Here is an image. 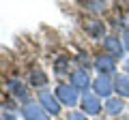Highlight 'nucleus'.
Segmentation results:
<instances>
[{
  "label": "nucleus",
  "mask_w": 129,
  "mask_h": 120,
  "mask_svg": "<svg viewBox=\"0 0 129 120\" xmlns=\"http://www.w3.org/2000/svg\"><path fill=\"white\" fill-rule=\"evenodd\" d=\"M47 82H50V77H47L41 69H30V73H28V84H30L32 88H43V86H47Z\"/></svg>",
  "instance_id": "nucleus-11"
},
{
  "label": "nucleus",
  "mask_w": 129,
  "mask_h": 120,
  "mask_svg": "<svg viewBox=\"0 0 129 120\" xmlns=\"http://www.w3.org/2000/svg\"><path fill=\"white\" fill-rule=\"evenodd\" d=\"M82 7L90 13H103L108 7V2H101V0H88V2H82Z\"/></svg>",
  "instance_id": "nucleus-15"
},
{
  "label": "nucleus",
  "mask_w": 129,
  "mask_h": 120,
  "mask_svg": "<svg viewBox=\"0 0 129 120\" xmlns=\"http://www.w3.org/2000/svg\"><path fill=\"white\" fill-rule=\"evenodd\" d=\"M22 116L26 120H50V114L41 107V103H35V101H28L22 105Z\"/></svg>",
  "instance_id": "nucleus-4"
},
{
  "label": "nucleus",
  "mask_w": 129,
  "mask_h": 120,
  "mask_svg": "<svg viewBox=\"0 0 129 120\" xmlns=\"http://www.w3.org/2000/svg\"><path fill=\"white\" fill-rule=\"evenodd\" d=\"M123 45H125V49L129 51V30H125V32H123Z\"/></svg>",
  "instance_id": "nucleus-17"
},
{
  "label": "nucleus",
  "mask_w": 129,
  "mask_h": 120,
  "mask_svg": "<svg viewBox=\"0 0 129 120\" xmlns=\"http://www.w3.org/2000/svg\"><path fill=\"white\" fill-rule=\"evenodd\" d=\"M114 92H118V97H129V75H116L114 77Z\"/></svg>",
  "instance_id": "nucleus-14"
},
{
  "label": "nucleus",
  "mask_w": 129,
  "mask_h": 120,
  "mask_svg": "<svg viewBox=\"0 0 129 120\" xmlns=\"http://www.w3.org/2000/svg\"><path fill=\"white\" fill-rule=\"evenodd\" d=\"M69 84L75 88V90H82L84 94H86V90L92 86L90 75H88V71H84V69H75V71H71V75H69Z\"/></svg>",
  "instance_id": "nucleus-5"
},
{
  "label": "nucleus",
  "mask_w": 129,
  "mask_h": 120,
  "mask_svg": "<svg viewBox=\"0 0 129 120\" xmlns=\"http://www.w3.org/2000/svg\"><path fill=\"white\" fill-rule=\"evenodd\" d=\"M54 94L60 101V105H64V107H73L75 103H78V90H75L71 84H58Z\"/></svg>",
  "instance_id": "nucleus-1"
},
{
  "label": "nucleus",
  "mask_w": 129,
  "mask_h": 120,
  "mask_svg": "<svg viewBox=\"0 0 129 120\" xmlns=\"http://www.w3.org/2000/svg\"><path fill=\"white\" fill-rule=\"evenodd\" d=\"M92 92L97 97L110 99V94L114 92V79H110V75H97L92 82Z\"/></svg>",
  "instance_id": "nucleus-3"
},
{
  "label": "nucleus",
  "mask_w": 129,
  "mask_h": 120,
  "mask_svg": "<svg viewBox=\"0 0 129 120\" xmlns=\"http://www.w3.org/2000/svg\"><path fill=\"white\" fill-rule=\"evenodd\" d=\"M71 60L64 58V56H60V58L54 60V75L56 77H64V75H71Z\"/></svg>",
  "instance_id": "nucleus-13"
},
{
  "label": "nucleus",
  "mask_w": 129,
  "mask_h": 120,
  "mask_svg": "<svg viewBox=\"0 0 129 120\" xmlns=\"http://www.w3.org/2000/svg\"><path fill=\"white\" fill-rule=\"evenodd\" d=\"M125 75H129V60H125Z\"/></svg>",
  "instance_id": "nucleus-19"
},
{
  "label": "nucleus",
  "mask_w": 129,
  "mask_h": 120,
  "mask_svg": "<svg viewBox=\"0 0 129 120\" xmlns=\"http://www.w3.org/2000/svg\"><path fill=\"white\" fill-rule=\"evenodd\" d=\"M39 103H41V107L52 116H58L60 109H62V105H60V101L56 99V94L47 92V90H41V92H39Z\"/></svg>",
  "instance_id": "nucleus-6"
},
{
  "label": "nucleus",
  "mask_w": 129,
  "mask_h": 120,
  "mask_svg": "<svg viewBox=\"0 0 129 120\" xmlns=\"http://www.w3.org/2000/svg\"><path fill=\"white\" fill-rule=\"evenodd\" d=\"M67 120H88V118H86L84 114H80V111H69Z\"/></svg>",
  "instance_id": "nucleus-16"
},
{
  "label": "nucleus",
  "mask_w": 129,
  "mask_h": 120,
  "mask_svg": "<svg viewBox=\"0 0 129 120\" xmlns=\"http://www.w3.org/2000/svg\"><path fill=\"white\" fill-rule=\"evenodd\" d=\"M82 109H84V116H97L101 111V101L99 97L92 92H86L82 97Z\"/></svg>",
  "instance_id": "nucleus-10"
},
{
  "label": "nucleus",
  "mask_w": 129,
  "mask_h": 120,
  "mask_svg": "<svg viewBox=\"0 0 129 120\" xmlns=\"http://www.w3.org/2000/svg\"><path fill=\"white\" fill-rule=\"evenodd\" d=\"M0 120H17V118H15V116L11 114V111H5V114L0 116Z\"/></svg>",
  "instance_id": "nucleus-18"
},
{
  "label": "nucleus",
  "mask_w": 129,
  "mask_h": 120,
  "mask_svg": "<svg viewBox=\"0 0 129 120\" xmlns=\"http://www.w3.org/2000/svg\"><path fill=\"white\" fill-rule=\"evenodd\" d=\"M103 51L108 56H112L114 60H120L125 54V45H123V39H118L116 34H108L103 39Z\"/></svg>",
  "instance_id": "nucleus-2"
},
{
  "label": "nucleus",
  "mask_w": 129,
  "mask_h": 120,
  "mask_svg": "<svg viewBox=\"0 0 129 120\" xmlns=\"http://www.w3.org/2000/svg\"><path fill=\"white\" fill-rule=\"evenodd\" d=\"M92 65L99 71V75H110V73H114V69H116V60L112 58V56H108V54H99L92 60Z\"/></svg>",
  "instance_id": "nucleus-8"
},
{
  "label": "nucleus",
  "mask_w": 129,
  "mask_h": 120,
  "mask_svg": "<svg viewBox=\"0 0 129 120\" xmlns=\"http://www.w3.org/2000/svg\"><path fill=\"white\" fill-rule=\"evenodd\" d=\"M84 32L88 34L90 39H95V41H99V39H106V24L101 22V19H86L84 22Z\"/></svg>",
  "instance_id": "nucleus-7"
},
{
  "label": "nucleus",
  "mask_w": 129,
  "mask_h": 120,
  "mask_svg": "<svg viewBox=\"0 0 129 120\" xmlns=\"http://www.w3.org/2000/svg\"><path fill=\"white\" fill-rule=\"evenodd\" d=\"M103 109H106V114H108V116H118L120 111L125 109L123 99H120V97H110V99L106 101V105H103Z\"/></svg>",
  "instance_id": "nucleus-12"
},
{
  "label": "nucleus",
  "mask_w": 129,
  "mask_h": 120,
  "mask_svg": "<svg viewBox=\"0 0 129 120\" xmlns=\"http://www.w3.org/2000/svg\"><path fill=\"white\" fill-rule=\"evenodd\" d=\"M7 92H9L11 97L19 99V101H24V103L30 101V99H28V90H26V86H24V82H19L17 77H11L9 82H7Z\"/></svg>",
  "instance_id": "nucleus-9"
}]
</instances>
